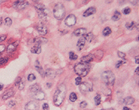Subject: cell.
Wrapping results in <instances>:
<instances>
[{
    "label": "cell",
    "mask_w": 139,
    "mask_h": 110,
    "mask_svg": "<svg viewBox=\"0 0 139 110\" xmlns=\"http://www.w3.org/2000/svg\"><path fill=\"white\" fill-rule=\"evenodd\" d=\"M4 23H5V25H6V26H10L11 25H12L13 21H12V19H11L10 18H5V20H4Z\"/></svg>",
    "instance_id": "32"
},
{
    "label": "cell",
    "mask_w": 139,
    "mask_h": 110,
    "mask_svg": "<svg viewBox=\"0 0 139 110\" xmlns=\"http://www.w3.org/2000/svg\"><path fill=\"white\" fill-rule=\"evenodd\" d=\"M16 101H13V100H11L9 103V107H13V106H15L16 105Z\"/></svg>",
    "instance_id": "45"
},
{
    "label": "cell",
    "mask_w": 139,
    "mask_h": 110,
    "mask_svg": "<svg viewBox=\"0 0 139 110\" xmlns=\"http://www.w3.org/2000/svg\"><path fill=\"white\" fill-rule=\"evenodd\" d=\"M40 90H41V88H40V85L39 84H34L33 85H32L31 88H30V91H31L32 94L36 93L37 91H39Z\"/></svg>",
    "instance_id": "23"
},
{
    "label": "cell",
    "mask_w": 139,
    "mask_h": 110,
    "mask_svg": "<svg viewBox=\"0 0 139 110\" xmlns=\"http://www.w3.org/2000/svg\"><path fill=\"white\" fill-rule=\"evenodd\" d=\"M2 24H3V18H0V26H1Z\"/></svg>",
    "instance_id": "52"
},
{
    "label": "cell",
    "mask_w": 139,
    "mask_h": 110,
    "mask_svg": "<svg viewBox=\"0 0 139 110\" xmlns=\"http://www.w3.org/2000/svg\"><path fill=\"white\" fill-rule=\"evenodd\" d=\"M102 110H115V109H113V108H108V109H102Z\"/></svg>",
    "instance_id": "53"
},
{
    "label": "cell",
    "mask_w": 139,
    "mask_h": 110,
    "mask_svg": "<svg viewBox=\"0 0 139 110\" xmlns=\"http://www.w3.org/2000/svg\"><path fill=\"white\" fill-rule=\"evenodd\" d=\"M118 56H119L120 58H122V59H124L125 56H126V54H125V53H123V52H118Z\"/></svg>",
    "instance_id": "42"
},
{
    "label": "cell",
    "mask_w": 139,
    "mask_h": 110,
    "mask_svg": "<svg viewBox=\"0 0 139 110\" xmlns=\"http://www.w3.org/2000/svg\"><path fill=\"white\" fill-rule=\"evenodd\" d=\"M101 101H102V98H101L100 94H97L96 96H95L94 98V102H95V104L97 106L99 105V104H101Z\"/></svg>",
    "instance_id": "29"
},
{
    "label": "cell",
    "mask_w": 139,
    "mask_h": 110,
    "mask_svg": "<svg viewBox=\"0 0 139 110\" xmlns=\"http://www.w3.org/2000/svg\"><path fill=\"white\" fill-rule=\"evenodd\" d=\"M35 69L37 70L38 72H39V73L42 76H45V74H44V70H43V67L41 66V65L39 64V60H37V61H36V63H35Z\"/></svg>",
    "instance_id": "18"
},
{
    "label": "cell",
    "mask_w": 139,
    "mask_h": 110,
    "mask_svg": "<svg viewBox=\"0 0 139 110\" xmlns=\"http://www.w3.org/2000/svg\"><path fill=\"white\" fill-rule=\"evenodd\" d=\"M18 44H19V42H18V41H16L14 42H13V43L9 44V46H7V48H6L7 52L9 53H13L18 48Z\"/></svg>",
    "instance_id": "9"
},
{
    "label": "cell",
    "mask_w": 139,
    "mask_h": 110,
    "mask_svg": "<svg viewBox=\"0 0 139 110\" xmlns=\"http://www.w3.org/2000/svg\"><path fill=\"white\" fill-rule=\"evenodd\" d=\"M53 15L58 20L63 19L65 16V8L63 4H60V2L55 4L53 8Z\"/></svg>",
    "instance_id": "3"
},
{
    "label": "cell",
    "mask_w": 139,
    "mask_h": 110,
    "mask_svg": "<svg viewBox=\"0 0 139 110\" xmlns=\"http://www.w3.org/2000/svg\"><path fill=\"white\" fill-rule=\"evenodd\" d=\"M138 71H139V68L137 67V68L135 70V74H137V76H138Z\"/></svg>",
    "instance_id": "48"
},
{
    "label": "cell",
    "mask_w": 139,
    "mask_h": 110,
    "mask_svg": "<svg viewBox=\"0 0 139 110\" xmlns=\"http://www.w3.org/2000/svg\"><path fill=\"white\" fill-rule=\"evenodd\" d=\"M28 5V2H24V1H17L13 4V8H15L16 9L18 10H21L23 9Z\"/></svg>",
    "instance_id": "8"
},
{
    "label": "cell",
    "mask_w": 139,
    "mask_h": 110,
    "mask_svg": "<svg viewBox=\"0 0 139 110\" xmlns=\"http://www.w3.org/2000/svg\"><path fill=\"white\" fill-rule=\"evenodd\" d=\"M2 58V56H0V59H1Z\"/></svg>",
    "instance_id": "54"
},
{
    "label": "cell",
    "mask_w": 139,
    "mask_h": 110,
    "mask_svg": "<svg viewBox=\"0 0 139 110\" xmlns=\"http://www.w3.org/2000/svg\"><path fill=\"white\" fill-rule=\"evenodd\" d=\"M41 50H42V49H41V46L39 45H35L34 46L31 48V52L33 53V54H40Z\"/></svg>",
    "instance_id": "20"
},
{
    "label": "cell",
    "mask_w": 139,
    "mask_h": 110,
    "mask_svg": "<svg viewBox=\"0 0 139 110\" xmlns=\"http://www.w3.org/2000/svg\"><path fill=\"white\" fill-rule=\"evenodd\" d=\"M82 83H83V80H82V78L81 77H77L75 79V84H76V85H80Z\"/></svg>",
    "instance_id": "35"
},
{
    "label": "cell",
    "mask_w": 139,
    "mask_h": 110,
    "mask_svg": "<svg viewBox=\"0 0 139 110\" xmlns=\"http://www.w3.org/2000/svg\"><path fill=\"white\" fill-rule=\"evenodd\" d=\"M48 42V40L44 38V37H37V38H34L32 42H34L36 45H41V44H44Z\"/></svg>",
    "instance_id": "17"
},
{
    "label": "cell",
    "mask_w": 139,
    "mask_h": 110,
    "mask_svg": "<svg viewBox=\"0 0 139 110\" xmlns=\"http://www.w3.org/2000/svg\"><path fill=\"white\" fill-rule=\"evenodd\" d=\"M13 95H14V91H13V90H7L4 94H3L2 98L4 99V100H5V99H8L11 97H13Z\"/></svg>",
    "instance_id": "16"
},
{
    "label": "cell",
    "mask_w": 139,
    "mask_h": 110,
    "mask_svg": "<svg viewBox=\"0 0 139 110\" xmlns=\"http://www.w3.org/2000/svg\"><path fill=\"white\" fill-rule=\"evenodd\" d=\"M37 30H38V32H39V33L41 35V36H44V35H47L48 32L47 26H45L44 25L39 26L37 28Z\"/></svg>",
    "instance_id": "13"
},
{
    "label": "cell",
    "mask_w": 139,
    "mask_h": 110,
    "mask_svg": "<svg viewBox=\"0 0 139 110\" xmlns=\"http://www.w3.org/2000/svg\"><path fill=\"white\" fill-rule=\"evenodd\" d=\"M122 12H123L124 14H126V15L129 14V13L131 12V8H124L123 10H122Z\"/></svg>",
    "instance_id": "39"
},
{
    "label": "cell",
    "mask_w": 139,
    "mask_h": 110,
    "mask_svg": "<svg viewBox=\"0 0 139 110\" xmlns=\"http://www.w3.org/2000/svg\"><path fill=\"white\" fill-rule=\"evenodd\" d=\"M69 59L71 60H75L78 59V56L76 55L73 52H69Z\"/></svg>",
    "instance_id": "31"
},
{
    "label": "cell",
    "mask_w": 139,
    "mask_h": 110,
    "mask_svg": "<svg viewBox=\"0 0 139 110\" xmlns=\"http://www.w3.org/2000/svg\"><path fill=\"white\" fill-rule=\"evenodd\" d=\"M111 33H112V30H111L110 28H108V26L103 29V31H102V35H103V36H109Z\"/></svg>",
    "instance_id": "27"
},
{
    "label": "cell",
    "mask_w": 139,
    "mask_h": 110,
    "mask_svg": "<svg viewBox=\"0 0 139 110\" xmlns=\"http://www.w3.org/2000/svg\"><path fill=\"white\" fill-rule=\"evenodd\" d=\"M122 110H132V109L129 108H127V107H124V108H122Z\"/></svg>",
    "instance_id": "49"
},
{
    "label": "cell",
    "mask_w": 139,
    "mask_h": 110,
    "mask_svg": "<svg viewBox=\"0 0 139 110\" xmlns=\"http://www.w3.org/2000/svg\"><path fill=\"white\" fill-rule=\"evenodd\" d=\"M79 106H80V108H85L87 106H88V103H87L86 101H82L80 104H79Z\"/></svg>",
    "instance_id": "38"
},
{
    "label": "cell",
    "mask_w": 139,
    "mask_h": 110,
    "mask_svg": "<svg viewBox=\"0 0 139 110\" xmlns=\"http://www.w3.org/2000/svg\"><path fill=\"white\" fill-rule=\"evenodd\" d=\"M95 12H96V8H95L94 7L88 8L83 12V17H85V18L86 17H89V16L94 14Z\"/></svg>",
    "instance_id": "15"
},
{
    "label": "cell",
    "mask_w": 139,
    "mask_h": 110,
    "mask_svg": "<svg viewBox=\"0 0 139 110\" xmlns=\"http://www.w3.org/2000/svg\"><path fill=\"white\" fill-rule=\"evenodd\" d=\"M69 99L71 102H75L78 99V96L76 94V93H71L69 95Z\"/></svg>",
    "instance_id": "30"
},
{
    "label": "cell",
    "mask_w": 139,
    "mask_h": 110,
    "mask_svg": "<svg viewBox=\"0 0 139 110\" xmlns=\"http://www.w3.org/2000/svg\"><path fill=\"white\" fill-rule=\"evenodd\" d=\"M84 39L87 40L88 42H91L92 41V39H93V34H92V32L87 33L86 35H84Z\"/></svg>",
    "instance_id": "26"
},
{
    "label": "cell",
    "mask_w": 139,
    "mask_h": 110,
    "mask_svg": "<svg viewBox=\"0 0 139 110\" xmlns=\"http://www.w3.org/2000/svg\"><path fill=\"white\" fill-rule=\"evenodd\" d=\"M73 36H84V35L87 34V29L86 28H78L76 29V30L73 32Z\"/></svg>",
    "instance_id": "11"
},
{
    "label": "cell",
    "mask_w": 139,
    "mask_h": 110,
    "mask_svg": "<svg viewBox=\"0 0 139 110\" xmlns=\"http://www.w3.org/2000/svg\"><path fill=\"white\" fill-rule=\"evenodd\" d=\"M23 88H24V83L23 81H21L20 84H18V90H23Z\"/></svg>",
    "instance_id": "44"
},
{
    "label": "cell",
    "mask_w": 139,
    "mask_h": 110,
    "mask_svg": "<svg viewBox=\"0 0 139 110\" xmlns=\"http://www.w3.org/2000/svg\"><path fill=\"white\" fill-rule=\"evenodd\" d=\"M35 8H36L38 12H43V11H44V10H46L45 5H43L42 4H36V5H35Z\"/></svg>",
    "instance_id": "24"
},
{
    "label": "cell",
    "mask_w": 139,
    "mask_h": 110,
    "mask_svg": "<svg viewBox=\"0 0 139 110\" xmlns=\"http://www.w3.org/2000/svg\"><path fill=\"white\" fill-rule=\"evenodd\" d=\"M86 44V40L84 39V37H81V38L78 40V43H77V47L78 50H82L85 46Z\"/></svg>",
    "instance_id": "14"
},
{
    "label": "cell",
    "mask_w": 139,
    "mask_h": 110,
    "mask_svg": "<svg viewBox=\"0 0 139 110\" xmlns=\"http://www.w3.org/2000/svg\"><path fill=\"white\" fill-rule=\"evenodd\" d=\"M79 86V90L82 93H87V92H90V91L92 90V83L89 82H83Z\"/></svg>",
    "instance_id": "5"
},
{
    "label": "cell",
    "mask_w": 139,
    "mask_h": 110,
    "mask_svg": "<svg viewBox=\"0 0 139 110\" xmlns=\"http://www.w3.org/2000/svg\"><path fill=\"white\" fill-rule=\"evenodd\" d=\"M94 60V56L92 54H89L88 56H83L81 58V63H84V64H88L89 62H91Z\"/></svg>",
    "instance_id": "10"
},
{
    "label": "cell",
    "mask_w": 139,
    "mask_h": 110,
    "mask_svg": "<svg viewBox=\"0 0 139 110\" xmlns=\"http://www.w3.org/2000/svg\"><path fill=\"white\" fill-rule=\"evenodd\" d=\"M67 88L64 84H61L57 88V90L53 95V104L56 106H60L63 103L65 97H66Z\"/></svg>",
    "instance_id": "1"
},
{
    "label": "cell",
    "mask_w": 139,
    "mask_h": 110,
    "mask_svg": "<svg viewBox=\"0 0 139 110\" xmlns=\"http://www.w3.org/2000/svg\"><path fill=\"white\" fill-rule=\"evenodd\" d=\"M126 62H127V60H125V59H123V60H119L118 62L116 64V68H119V67H121V66L122 65V64H124Z\"/></svg>",
    "instance_id": "34"
},
{
    "label": "cell",
    "mask_w": 139,
    "mask_h": 110,
    "mask_svg": "<svg viewBox=\"0 0 139 110\" xmlns=\"http://www.w3.org/2000/svg\"><path fill=\"white\" fill-rule=\"evenodd\" d=\"M48 108H49V106H48V104L46 103V104H43V110H48Z\"/></svg>",
    "instance_id": "46"
},
{
    "label": "cell",
    "mask_w": 139,
    "mask_h": 110,
    "mask_svg": "<svg viewBox=\"0 0 139 110\" xmlns=\"http://www.w3.org/2000/svg\"><path fill=\"white\" fill-rule=\"evenodd\" d=\"M28 80L29 81H33L34 80H36V76H35L33 74H29L28 76Z\"/></svg>",
    "instance_id": "37"
},
{
    "label": "cell",
    "mask_w": 139,
    "mask_h": 110,
    "mask_svg": "<svg viewBox=\"0 0 139 110\" xmlns=\"http://www.w3.org/2000/svg\"><path fill=\"white\" fill-rule=\"evenodd\" d=\"M138 59H139V56H136V57H135V62L137 63V65H138V63H139V60H138Z\"/></svg>",
    "instance_id": "47"
},
{
    "label": "cell",
    "mask_w": 139,
    "mask_h": 110,
    "mask_svg": "<svg viewBox=\"0 0 139 110\" xmlns=\"http://www.w3.org/2000/svg\"><path fill=\"white\" fill-rule=\"evenodd\" d=\"M22 81V79H21V77H18L17 80H16V81L14 83V85L15 86H18V84H20V82Z\"/></svg>",
    "instance_id": "41"
},
{
    "label": "cell",
    "mask_w": 139,
    "mask_h": 110,
    "mask_svg": "<svg viewBox=\"0 0 139 110\" xmlns=\"http://www.w3.org/2000/svg\"><path fill=\"white\" fill-rule=\"evenodd\" d=\"M6 38H7V35H2V36H0V43L4 42L6 40Z\"/></svg>",
    "instance_id": "43"
},
{
    "label": "cell",
    "mask_w": 139,
    "mask_h": 110,
    "mask_svg": "<svg viewBox=\"0 0 139 110\" xmlns=\"http://www.w3.org/2000/svg\"><path fill=\"white\" fill-rule=\"evenodd\" d=\"M126 28L128 29V30H132L133 28H137L138 29V23L137 25V23L134 22H131L126 24Z\"/></svg>",
    "instance_id": "21"
},
{
    "label": "cell",
    "mask_w": 139,
    "mask_h": 110,
    "mask_svg": "<svg viewBox=\"0 0 139 110\" xmlns=\"http://www.w3.org/2000/svg\"><path fill=\"white\" fill-rule=\"evenodd\" d=\"M58 70H48L47 71L45 72V76L48 77V78H54L57 74H58Z\"/></svg>",
    "instance_id": "19"
},
{
    "label": "cell",
    "mask_w": 139,
    "mask_h": 110,
    "mask_svg": "<svg viewBox=\"0 0 139 110\" xmlns=\"http://www.w3.org/2000/svg\"><path fill=\"white\" fill-rule=\"evenodd\" d=\"M48 13L46 12V10H44V11L43 12H39V18H41V19H43V18H45L46 17H47Z\"/></svg>",
    "instance_id": "33"
},
{
    "label": "cell",
    "mask_w": 139,
    "mask_h": 110,
    "mask_svg": "<svg viewBox=\"0 0 139 110\" xmlns=\"http://www.w3.org/2000/svg\"><path fill=\"white\" fill-rule=\"evenodd\" d=\"M8 60H9V59H8L7 57H2L1 59H0V66L4 65V64L8 61Z\"/></svg>",
    "instance_id": "36"
},
{
    "label": "cell",
    "mask_w": 139,
    "mask_h": 110,
    "mask_svg": "<svg viewBox=\"0 0 139 110\" xmlns=\"http://www.w3.org/2000/svg\"><path fill=\"white\" fill-rule=\"evenodd\" d=\"M6 50V46L5 45H0V54Z\"/></svg>",
    "instance_id": "40"
},
{
    "label": "cell",
    "mask_w": 139,
    "mask_h": 110,
    "mask_svg": "<svg viewBox=\"0 0 139 110\" xmlns=\"http://www.w3.org/2000/svg\"><path fill=\"white\" fill-rule=\"evenodd\" d=\"M102 81L107 84H113L115 81V76L112 71L106 70L102 74Z\"/></svg>",
    "instance_id": "4"
},
{
    "label": "cell",
    "mask_w": 139,
    "mask_h": 110,
    "mask_svg": "<svg viewBox=\"0 0 139 110\" xmlns=\"http://www.w3.org/2000/svg\"><path fill=\"white\" fill-rule=\"evenodd\" d=\"M123 102H124L125 104H127V105H130V104H132L133 103H134L135 99H134V98H132V97H131V96H129V97L125 98Z\"/></svg>",
    "instance_id": "22"
},
{
    "label": "cell",
    "mask_w": 139,
    "mask_h": 110,
    "mask_svg": "<svg viewBox=\"0 0 139 110\" xmlns=\"http://www.w3.org/2000/svg\"><path fill=\"white\" fill-rule=\"evenodd\" d=\"M25 110H39V103L35 100L30 101L25 105Z\"/></svg>",
    "instance_id": "7"
},
{
    "label": "cell",
    "mask_w": 139,
    "mask_h": 110,
    "mask_svg": "<svg viewBox=\"0 0 139 110\" xmlns=\"http://www.w3.org/2000/svg\"><path fill=\"white\" fill-rule=\"evenodd\" d=\"M33 97L35 99H38V100H43V99H44L45 98V94L40 90L33 94Z\"/></svg>",
    "instance_id": "12"
},
{
    "label": "cell",
    "mask_w": 139,
    "mask_h": 110,
    "mask_svg": "<svg viewBox=\"0 0 139 110\" xmlns=\"http://www.w3.org/2000/svg\"><path fill=\"white\" fill-rule=\"evenodd\" d=\"M90 70H91L90 65H88V64H84V63H78L74 67L75 73L79 77H84L88 76Z\"/></svg>",
    "instance_id": "2"
},
{
    "label": "cell",
    "mask_w": 139,
    "mask_h": 110,
    "mask_svg": "<svg viewBox=\"0 0 139 110\" xmlns=\"http://www.w3.org/2000/svg\"><path fill=\"white\" fill-rule=\"evenodd\" d=\"M3 88H4V84H0V91H1Z\"/></svg>",
    "instance_id": "50"
},
{
    "label": "cell",
    "mask_w": 139,
    "mask_h": 110,
    "mask_svg": "<svg viewBox=\"0 0 139 110\" xmlns=\"http://www.w3.org/2000/svg\"><path fill=\"white\" fill-rule=\"evenodd\" d=\"M120 18H121V13L118 11H115V12L113 13V17H112V20L113 21H118V19H120Z\"/></svg>",
    "instance_id": "25"
},
{
    "label": "cell",
    "mask_w": 139,
    "mask_h": 110,
    "mask_svg": "<svg viewBox=\"0 0 139 110\" xmlns=\"http://www.w3.org/2000/svg\"><path fill=\"white\" fill-rule=\"evenodd\" d=\"M102 56H103V52L102 50H97V52H95V54H93V56H94V58L96 57L97 59H101L102 57Z\"/></svg>",
    "instance_id": "28"
},
{
    "label": "cell",
    "mask_w": 139,
    "mask_h": 110,
    "mask_svg": "<svg viewBox=\"0 0 139 110\" xmlns=\"http://www.w3.org/2000/svg\"><path fill=\"white\" fill-rule=\"evenodd\" d=\"M52 86V84H50V83H48V84H47V87L48 88H50Z\"/></svg>",
    "instance_id": "51"
},
{
    "label": "cell",
    "mask_w": 139,
    "mask_h": 110,
    "mask_svg": "<svg viewBox=\"0 0 139 110\" xmlns=\"http://www.w3.org/2000/svg\"><path fill=\"white\" fill-rule=\"evenodd\" d=\"M76 22H77V18L74 14H70L65 19V24L68 26H74Z\"/></svg>",
    "instance_id": "6"
}]
</instances>
